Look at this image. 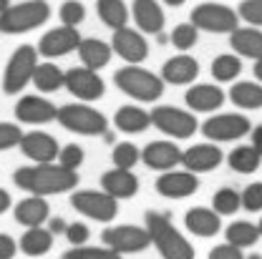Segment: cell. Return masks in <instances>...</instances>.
<instances>
[{
    "mask_svg": "<svg viewBox=\"0 0 262 259\" xmlns=\"http://www.w3.org/2000/svg\"><path fill=\"white\" fill-rule=\"evenodd\" d=\"M166 5H171V8H179V5H184L187 0H164Z\"/></svg>",
    "mask_w": 262,
    "mask_h": 259,
    "instance_id": "f5cc1de1",
    "label": "cell"
},
{
    "mask_svg": "<svg viewBox=\"0 0 262 259\" xmlns=\"http://www.w3.org/2000/svg\"><path fill=\"white\" fill-rule=\"evenodd\" d=\"M171 45L177 48V51H182V53H187V51H192L196 45V40H199V28H196L194 23H179L174 31H171Z\"/></svg>",
    "mask_w": 262,
    "mask_h": 259,
    "instance_id": "f35d334b",
    "label": "cell"
},
{
    "mask_svg": "<svg viewBox=\"0 0 262 259\" xmlns=\"http://www.w3.org/2000/svg\"><path fill=\"white\" fill-rule=\"evenodd\" d=\"M38 58H40L38 48L28 45V43H23V45H18L13 51L10 61H8L5 70H3V91L8 96L23 93V88L33 81V73H35V68L40 63Z\"/></svg>",
    "mask_w": 262,
    "mask_h": 259,
    "instance_id": "8992f818",
    "label": "cell"
},
{
    "mask_svg": "<svg viewBox=\"0 0 262 259\" xmlns=\"http://www.w3.org/2000/svg\"><path fill=\"white\" fill-rule=\"evenodd\" d=\"M114 83L119 91H124L139 103H154L164 93V81L162 76L141 68V65H124L114 73Z\"/></svg>",
    "mask_w": 262,
    "mask_h": 259,
    "instance_id": "3957f363",
    "label": "cell"
},
{
    "mask_svg": "<svg viewBox=\"0 0 262 259\" xmlns=\"http://www.w3.org/2000/svg\"><path fill=\"white\" fill-rule=\"evenodd\" d=\"M184 103L192 113H212L225 103V91L217 83H192L184 93Z\"/></svg>",
    "mask_w": 262,
    "mask_h": 259,
    "instance_id": "ffe728a7",
    "label": "cell"
},
{
    "mask_svg": "<svg viewBox=\"0 0 262 259\" xmlns=\"http://www.w3.org/2000/svg\"><path fill=\"white\" fill-rule=\"evenodd\" d=\"M229 45H232V51L237 56L257 61V58H262V31L255 28V26H250V28H239L237 26L234 31L229 33Z\"/></svg>",
    "mask_w": 262,
    "mask_h": 259,
    "instance_id": "484cf974",
    "label": "cell"
},
{
    "mask_svg": "<svg viewBox=\"0 0 262 259\" xmlns=\"http://www.w3.org/2000/svg\"><path fill=\"white\" fill-rule=\"evenodd\" d=\"M71 206L78 214H83L94 222H103V224L114 222L119 214V199L106 194L103 189H73Z\"/></svg>",
    "mask_w": 262,
    "mask_h": 259,
    "instance_id": "52a82bcc",
    "label": "cell"
},
{
    "mask_svg": "<svg viewBox=\"0 0 262 259\" xmlns=\"http://www.w3.org/2000/svg\"><path fill=\"white\" fill-rule=\"evenodd\" d=\"M209 73L217 83H232L239 73H242V61L239 56H232V53H220L212 65H209Z\"/></svg>",
    "mask_w": 262,
    "mask_h": 259,
    "instance_id": "e575fe53",
    "label": "cell"
},
{
    "mask_svg": "<svg viewBox=\"0 0 262 259\" xmlns=\"http://www.w3.org/2000/svg\"><path fill=\"white\" fill-rule=\"evenodd\" d=\"M154 189L166 199H187L199 189V179L187 169H171V171H162V176H157Z\"/></svg>",
    "mask_w": 262,
    "mask_h": 259,
    "instance_id": "2e32d148",
    "label": "cell"
},
{
    "mask_svg": "<svg viewBox=\"0 0 262 259\" xmlns=\"http://www.w3.org/2000/svg\"><path fill=\"white\" fill-rule=\"evenodd\" d=\"M18 254V242L10 234H0V259H15Z\"/></svg>",
    "mask_w": 262,
    "mask_h": 259,
    "instance_id": "7dc6e473",
    "label": "cell"
},
{
    "mask_svg": "<svg viewBox=\"0 0 262 259\" xmlns=\"http://www.w3.org/2000/svg\"><path fill=\"white\" fill-rule=\"evenodd\" d=\"M96 13L101 18V23L111 31H119L129 23L131 13L124 0H96Z\"/></svg>",
    "mask_w": 262,
    "mask_h": 259,
    "instance_id": "1f68e13d",
    "label": "cell"
},
{
    "mask_svg": "<svg viewBox=\"0 0 262 259\" xmlns=\"http://www.w3.org/2000/svg\"><path fill=\"white\" fill-rule=\"evenodd\" d=\"M83 159H86V154H83V149L78 144H68V146H63L58 151V163L63 169H68V171H78L83 166Z\"/></svg>",
    "mask_w": 262,
    "mask_h": 259,
    "instance_id": "60d3db41",
    "label": "cell"
},
{
    "mask_svg": "<svg viewBox=\"0 0 262 259\" xmlns=\"http://www.w3.org/2000/svg\"><path fill=\"white\" fill-rule=\"evenodd\" d=\"M189 23H194L199 31L207 33H232L239 26V15L237 10L222 3H202L192 10Z\"/></svg>",
    "mask_w": 262,
    "mask_h": 259,
    "instance_id": "9c48e42d",
    "label": "cell"
},
{
    "mask_svg": "<svg viewBox=\"0 0 262 259\" xmlns=\"http://www.w3.org/2000/svg\"><path fill=\"white\" fill-rule=\"evenodd\" d=\"M252 131V124L247 116L242 113H220V116H209L202 124V133L207 136V141L214 144H225V141H239L242 136H247Z\"/></svg>",
    "mask_w": 262,
    "mask_h": 259,
    "instance_id": "7c38bea8",
    "label": "cell"
},
{
    "mask_svg": "<svg viewBox=\"0 0 262 259\" xmlns=\"http://www.w3.org/2000/svg\"><path fill=\"white\" fill-rule=\"evenodd\" d=\"M20 141H23V129L18 124L0 121V151H10V149L20 146Z\"/></svg>",
    "mask_w": 262,
    "mask_h": 259,
    "instance_id": "b9f144b4",
    "label": "cell"
},
{
    "mask_svg": "<svg viewBox=\"0 0 262 259\" xmlns=\"http://www.w3.org/2000/svg\"><path fill=\"white\" fill-rule=\"evenodd\" d=\"M239 194H242V209H247V211H262V181L250 184Z\"/></svg>",
    "mask_w": 262,
    "mask_h": 259,
    "instance_id": "ee69618b",
    "label": "cell"
},
{
    "mask_svg": "<svg viewBox=\"0 0 262 259\" xmlns=\"http://www.w3.org/2000/svg\"><path fill=\"white\" fill-rule=\"evenodd\" d=\"M8 5H10V0H0V13H3V10H5Z\"/></svg>",
    "mask_w": 262,
    "mask_h": 259,
    "instance_id": "db71d44e",
    "label": "cell"
},
{
    "mask_svg": "<svg viewBox=\"0 0 262 259\" xmlns=\"http://www.w3.org/2000/svg\"><path fill=\"white\" fill-rule=\"evenodd\" d=\"M252 73L257 76V81L262 83V58H257V61H255V68H252Z\"/></svg>",
    "mask_w": 262,
    "mask_h": 259,
    "instance_id": "816d5d0a",
    "label": "cell"
},
{
    "mask_svg": "<svg viewBox=\"0 0 262 259\" xmlns=\"http://www.w3.org/2000/svg\"><path fill=\"white\" fill-rule=\"evenodd\" d=\"M250 133H252V136H250V138H252V146L257 149V154L262 156V124H260V126H255Z\"/></svg>",
    "mask_w": 262,
    "mask_h": 259,
    "instance_id": "681fc988",
    "label": "cell"
},
{
    "mask_svg": "<svg viewBox=\"0 0 262 259\" xmlns=\"http://www.w3.org/2000/svg\"><path fill=\"white\" fill-rule=\"evenodd\" d=\"M144 227L151 237V244L164 259H194L192 242L171 224V219L159 211H146Z\"/></svg>",
    "mask_w": 262,
    "mask_h": 259,
    "instance_id": "7a4b0ae2",
    "label": "cell"
},
{
    "mask_svg": "<svg viewBox=\"0 0 262 259\" xmlns=\"http://www.w3.org/2000/svg\"><path fill=\"white\" fill-rule=\"evenodd\" d=\"M56 121L71 133H81V136H103L108 131V119L96 111L94 106L78 101V103H66L58 108Z\"/></svg>",
    "mask_w": 262,
    "mask_h": 259,
    "instance_id": "5b68a950",
    "label": "cell"
},
{
    "mask_svg": "<svg viewBox=\"0 0 262 259\" xmlns=\"http://www.w3.org/2000/svg\"><path fill=\"white\" fill-rule=\"evenodd\" d=\"M111 48H114V53H116L119 58H124V61L131 65H139L149 58V43H146V38L141 35L139 28L124 26V28L114 31Z\"/></svg>",
    "mask_w": 262,
    "mask_h": 259,
    "instance_id": "4fadbf2b",
    "label": "cell"
},
{
    "mask_svg": "<svg viewBox=\"0 0 262 259\" xmlns=\"http://www.w3.org/2000/svg\"><path fill=\"white\" fill-rule=\"evenodd\" d=\"M46 3H48V0H46Z\"/></svg>",
    "mask_w": 262,
    "mask_h": 259,
    "instance_id": "6f0895ef",
    "label": "cell"
},
{
    "mask_svg": "<svg viewBox=\"0 0 262 259\" xmlns=\"http://www.w3.org/2000/svg\"><path fill=\"white\" fill-rule=\"evenodd\" d=\"M18 249L28 257H43L53 249V234L48 231V227H31L23 231Z\"/></svg>",
    "mask_w": 262,
    "mask_h": 259,
    "instance_id": "f1b7e54d",
    "label": "cell"
},
{
    "mask_svg": "<svg viewBox=\"0 0 262 259\" xmlns=\"http://www.w3.org/2000/svg\"><path fill=\"white\" fill-rule=\"evenodd\" d=\"M131 18H134L139 31L149 33V35L162 33L164 23H166V15H164L162 5L157 0H134L131 3Z\"/></svg>",
    "mask_w": 262,
    "mask_h": 259,
    "instance_id": "603a6c76",
    "label": "cell"
},
{
    "mask_svg": "<svg viewBox=\"0 0 262 259\" xmlns=\"http://www.w3.org/2000/svg\"><path fill=\"white\" fill-rule=\"evenodd\" d=\"M101 189L106 194H111L114 199H119V201L121 199H131V196H136V192H139V179H136V174L131 169L114 166V169H108V171L101 174Z\"/></svg>",
    "mask_w": 262,
    "mask_h": 259,
    "instance_id": "7402d4cb",
    "label": "cell"
},
{
    "mask_svg": "<svg viewBox=\"0 0 262 259\" xmlns=\"http://www.w3.org/2000/svg\"><path fill=\"white\" fill-rule=\"evenodd\" d=\"M61 259H124V254L108 249V247H89V244H81V247H71L68 252H63Z\"/></svg>",
    "mask_w": 262,
    "mask_h": 259,
    "instance_id": "74e56055",
    "label": "cell"
},
{
    "mask_svg": "<svg viewBox=\"0 0 262 259\" xmlns=\"http://www.w3.org/2000/svg\"><path fill=\"white\" fill-rule=\"evenodd\" d=\"M10 206H13V199H10V194H8L5 189H0V217H3V214H5Z\"/></svg>",
    "mask_w": 262,
    "mask_h": 259,
    "instance_id": "f907efd6",
    "label": "cell"
},
{
    "mask_svg": "<svg viewBox=\"0 0 262 259\" xmlns=\"http://www.w3.org/2000/svg\"><path fill=\"white\" fill-rule=\"evenodd\" d=\"M31 83L40 91V93H56V91L63 88L66 73L53 63V61H43V63H38V68H35Z\"/></svg>",
    "mask_w": 262,
    "mask_h": 259,
    "instance_id": "4dcf8cb0",
    "label": "cell"
},
{
    "mask_svg": "<svg viewBox=\"0 0 262 259\" xmlns=\"http://www.w3.org/2000/svg\"><path fill=\"white\" fill-rule=\"evenodd\" d=\"M103 247L119 252V254H136L144 252L146 247H151V237L146 227H136V224H116V227H106L101 234Z\"/></svg>",
    "mask_w": 262,
    "mask_h": 259,
    "instance_id": "30bf717a",
    "label": "cell"
},
{
    "mask_svg": "<svg viewBox=\"0 0 262 259\" xmlns=\"http://www.w3.org/2000/svg\"><path fill=\"white\" fill-rule=\"evenodd\" d=\"M58 15H61V26L78 28L83 23V18H86V8L78 0H66L63 5H61V10H58Z\"/></svg>",
    "mask_w": 262,
    "mask_h": 259,
    "instance_id": "ab89813d",
    "label": "cell"
},
{
    "mask_svg": "<svg viewBox=\"0 0 262 259\" xmlns=\"http://www.w3.org/2000/svg\"><path fill=\"white\" fill-rule=\"evenodd\" d=\"M229 101L237 108H245V111L262 108V83L260 81H237V83H232Z\"/></svg>",
    "mask_w": 262,
    "mask_h": 259,
    "instance_id": "f546056e",
    "label": "cell"
},
{
    "mask_svg": "<svg viewBox=\"0 0 262 259\" xmlns=\"http://www.w3.org/2000/svg\"><path fill=\"white\" fill-rule=\"evenodd\" d=\"M111 161H114V166H119V169H134L136 163L141 161V149L136 144H131V141H121V144L114 146Z\"/></svg>",
    "mask_w": 262,
    "mask_h": 259,
    "instance_id": "8d00e7d4",
    "label": "cell"
},
{
    "mask_svg": "<svg viewBox=\"0 0 262 259\" xmlns=\"http://www.w3.org/2000/svg\"><path fill=\"white\" fill-rule=\"evenodd\" d=\"M225 237H227L229 244H234V247H239V249L255 247V244H257V239H262L257 224H252V222H245V219H239V222H232V224L225 229Z\"/></svg>",
    "mask_w": 262,
    "mask_h": 259,
    "instance_id": "836d02e7",
    "label": "cell"
},
{
    "mask_svg": "<svg viewBox=\"0 0 262 259\" xmlns=\"http://www.w3.org/2000/svg\"><path fill=\"white\" fill-rule=\"evenodd\" d=\"M81 43V33L78 28H71V26H58V28H51L46 35H40L38 40V53L43 58H61V56H68L78 48Z\"/></svg>",
    "mask_w": 262,
    "mask_h": 259,
    "instance_id": "5bb4252c",
    "label": "cell"
},
{
    "mask_svg": "<svg viewBox=\"0 0 262 259\" xmlns=\"http://www.w3.org/2000/svg\"><path fill=\"white\" fill-rule=\"evenodd\" d=\"M63 237L68 239V244H71V247H81V244H86V242H89L91 231H89V227H86L83 222H71V224L66 227Z\"/></svg>",
    "mask_w": 262,
    "mask_h": 259,
    "instance_id": "f6af8a7d",
    "label": "cell"
},
{
    "mask_svg": "<svg viewBox=\"0 0 262 259\" xmlns=\"http://www.w3.org/2000/svg\"><path fill=\"white\" fill-rule=\"evenodd\" d=\"M141 161L154 171H171L182 163V149L174 141H151L141 149Z\"/></svg>",
    "mask_w": 262,
    "mask_h": 259,
    "instance_id": "d6986e66",
    "label": "cell"
},
{
    "mask_svg": "<svg viewBox=\"0 0 262 259\" xmlns=\"http://www.w3.org/2000/svg\"><path fill=\"white\" fill-rule=\"evenodd\" d=\"M162 81L169 86H192L199 76V63L192 56H174L162 65Z\"/></svg>",
    "mask_w": 262,
    "mask_h": 259,
    "instance_id": "cb8c5ba5",
    "label": "cell"
},
{
    "mask_svg": "<svg viewBox=\"0 0 262 259\" xmlns=\"http://www.w3.org/2000/svg\"><path fill=\"white\" fill-rule=\"evenodd\" d=\"M20 151L23 156H28L33 163H51L58 161V141L46 133V131H28L23 133V141H20Z\"/></svg>",
    "mask_w": 262,
    "mask_h": 259,
    "instance_id": "ac0fdd59",
    "label": "cell"
},
{
    "mask_svg": "<svg viewBox=\"0 0 262 259\" xmlns=\"http://www.w3.org/2000/svg\"><path fill=\"white\" fill-rule=\"evenodd\" d=\"M149 113H151V126H157L162 133L171 136V138H189L199 129L194 113L177 108V106H157Z\"/></svg>",
    "mask_w": 262,
    "mask_h": 259,
    "instance_id": "ba28073f",
    "label": "cell"
},
{
    "mask_svg": "<svg viewBox=\"0 0 262 259\" xmlns=\"http://www.w3.org/2000/svg\"><path fill=\"white\" fill-rule=\"evenodd\" d=\"M225 161V154L220 151V146L214 141H204V144H194L187 151H182V166L192 174H207L214 171L220 163Z\"/></svg>",
    "mask_w": 262,
    "mask_h": 259,
    "instance_id": "e0dca14e",
    "label": "cell"
},
{
    "mask_svg": "<svg viewBox=\"0 0 262 259\" xmlns=\"http://www.w3.org/2000/svg\"><path fill=\"white\" fill-rule=\"evenodd\" d=\"M247 259H262V257H260V254H250Z\"/></svg>",
    "mask_w": 262,
    "mask_h": 259,
    "instance_id": "9f6ffc18",
    "label": "cell"
},
{
    "mask_svg": "<svg viewBox=\"0 0 262 259\" xmlns=\"http://www.w3.org/2000/svg\"><path fill=\"white\" fill-rule=\"evenodd\" d=\"M46 224H48V231H51L53 237H58V234H63V231H66V227H68V222H63L61 217H51V219H48Z\"/></svg>",
    "mask_w": 262,
    "mask_h": 259,
    "instance_id": "c3c4849f",
    "label": "cell"
},
{
    "mask_svg": "<svg viewBox=\"0 0 262 259\" xmlns=\"http://www.w3.org/2000/svg\"><path fill=\"white\" fill-rule=\"evenodd\" d=\"M212 209L220 214V217H229V214H237L242 209V194L232 186H222L217 189L212 196Z\"/></svg>",
    "mask_w": 262,
    "mask_h": 259,
    "instance_id": "d590c367",
    "label": "cell"
},
{
    "mask_svg": "<svg viewBox=\"0 0 262 259\" xmlns=\"http://www.w3.org/2000/svg\"><path fill=\"white\" fill-rule=\"evenodd\" d=\"M227 163L237 174H255L260 169L262 156L257 154V149L252 144H242V146H234L227 154Z\"/></svg>",
    "mask_w": 262,
    "mask_h": 259,
    "instance_id": "d6a6232c",
    "label": "cell"
},
{
    "mask_svg": "<svg viewBox=\"0 0 262 259\" xmlns=\"http://www.w3.org/2000/svg\"><path fill=\"white\" fill-rule=\"evenodd\" d=\"M48 18H51V5H48L46 0L15 3V5H8V8L0 13V33L18 35V33L35 31V28H40Z\"/></svg>",
    "mask_w": 262,
    "mask_h": 259,
    "instance_id": "277c9868",
    "label": "cell"
},
{
    "mask_svg": "<svg viewBox=\"0 0 262 259\" xmlns=\"http://www.w3.org/2000/svg\"><path fill=\"white\" fill-rule=\"evenodd\" d=\"M13 181L18 189L35 196L66 194V192H73L78 186V171H68L58 161L31 163V166L15 169Z\"/></svg>",
    "mask_w": 262,
    "mask_h": 259,
    "instance_id": "6da1fadb",
    "label": "cell"
},
{
    "mask_svg": "<svg viewBox=\"0 0 262 259\" xmlns=\"http://www.w3.org/2000/svg\"><path fill=\"white\" fill-rule=\"evenodd\" d=\"M209 259H245V254L239 247L225 242V244H217L214 249H209Z\"/></svg>",
    "mask_w": 262,
    "mask_h": 259,
    "instance_id": "bcb514c9",
    "label": "cell"
},
{
    "mask_svg": "<svg viewBox=\"0 0 262 259\" xmlns=\"http://www.w3.org/2000/svg\"><path fill=\"white\" fill-rule=\"evenodd\" d=\"M257 229H260V237H262V217H260V222H257Z\"/></svg>",
    "mask_w": 262,
    "mask_h": 259,
    "instance_id": "11a10c76",
    "label": "cell"
},
{
    "mask_svg": "<svg viewBox=\"0 0 262 259\" xmlns=\"http://www.w3.org/2000/svg\"><path fill=\"white\" fill-rule=\"evenodd\" d=\"M76 53H78V58H81V65L101 70V68L108 65L111 56H114V48H111V43H103V40H98V38H81Z\"/></svg>",
    "mask_w": 262,
    "mask_h": 259,
    "instance_id": "4316f807",
    "label": "cell"
},
{
    "mask_svg": "<svg viewBox=\"0 0 262 259\" xmlns=\"http://www.w3.org/2000/svg\"><path fill=\"white\" fill-rule=\"evenodd\" d=\"M58 106L43 96H20L15 103V119L28 126H43L56 121Z\"/></svg>",
    "mask_w": 262,
    "mask_h": 259,
    "instance_id": "9a60e30c",
    "label": "cell"
},
{
    "mask_svg": "<svg viewBox=\"0 0 262 259\" xmlns=\"http://www.w3.org/2000/svg\"><path fill=\"white\" fill-rule=\"evenodd\" d=\"M237 15L245 23H250L255 28H262V0H242L239 8H237Z\"/></svg>",
    "mask_w": 262,
    "mask_h": 259,
    "instance_id": "7bdbcfd3",
    "label": "cell"
},
{
    "mask_svg": "<svg viewBox=\"0 0 262 259\" xmlns=\"http://www.w3.org/2000/svg\"><path fill=\"white\" fill-rule=\"evenodd\" d=\"M184 227L189 234L202 237V239H209V237H217L220 229H222V217L209 209V206H192L187 214H184Z\"/></svg>",
    "mask_w": 262,
    "mask_h": 259,
    "instance_id": "d4e9b609",
    "label": "cell"
},
{
    "mask_svg": "<svg viewBox=\"0 0 262 259\" xmlns=\"http://www.w3.org/2000/svg\"><path fill=\"white\" fill-rule=\"evenodd\" d=\"M63 88L71 96L83 101V103L98 101V98H103V93H106V83H103V78L98 76V70L86 68V65H73V68L66 70Z\"/></svg>",
    "mask_w": 262,
    "mask_h": 259,
    "instance_id": "8fae6325",
    "label": "cell"
},
{
    "mask_svg": "<svg viewBox=\"0 0 262 259\" xmlns=\"http://www.w3.org/2000/svg\"><path fill=\"white\" fill-rule=\"evenodd\" d=\"M13 217L20 227L31 229V227H43L51 219V204L46 201V196H26L13 206Z\"/></svg>",
    "mask_w": 262,
    "mask_h": 259,
    "instance_id": "44dd1931",
    "label": "cell"
},
{
    "mask_svg": "<svg viewBox=\"0 0 262 259\" xmlns=\"http://www.w3.org/2000/svg\"><path fill=\"white\" fill-rule=\"evenodd\" d=\"M114 126L121 131V133H141V131H146L151 126V113L144 111L136 103L121 106L114 113Z\"/></svg>",
    "mask_w": 262,
    "mask_h": 259,
    "instance_id": "83f0119b",
    "label": "cell"
}]
</instances>
